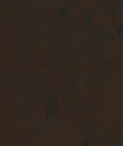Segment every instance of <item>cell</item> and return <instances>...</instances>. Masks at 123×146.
Wrapping results in <instances>:
<instances>
[]
</instances>
